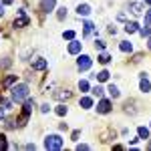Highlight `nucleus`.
Listing matches in <instances>:
<instances>
[{"mask_svg":"<svg viewBox=\"0 0 151 151\" xmlns=\"http://www.w3.org/2000/svg\"><path fill=\"white\" fill-rule=\"evenodd\" d=\"M45 147H47V149H60V147H63L60 135H48L47 139H45Z\"/></svg>","mask_w":151,"mask_h":151,"instance_id":"nucleus-2","label":"nucleus"},{"mask_svg":"<svg viewBox=\"0 0 151 151\" xmlns=\"http://www.w3.org/2000/svg\"><path fill=\"white\" fill-rule=\"evenodd\" d=\"M97 79H99V81H107V79H109V70H101V73L97 75Z\"/></svg>","mask_w":151,"mask_h":151,"instance_id":"nucleus-21","label":"nucleus"},{"mask_svg":"<svg viewBox=\"0 0 151 151\" xmlns=\"http://www.w3.org/2000/svg\"><path fill=\"white\" fill-rule=\"evenodd\" d=\"M65 16H67V8H60V10H58V18H60V20H63V18H65Z\"/></svg>","mask_w":151,"mask_h":151,"instance_id":"nucleus-28","label":"nucleus"},{"mask_svg":"<svg viewBox=\"0 0 151 151\" xmlns=\"http://www.w3.org/2000/svg\"><path fill=\"white\" fill-rule=\"evenodd\" d=\"M149 149H151V141H149Z\"/></svg>","mask_w":151,"mask_h":151,"instance_id":"nucleus-38","label":"nucleus"},{"mask_svg":"<svg viewBox=\"0 0 151 151\" xmlns=\"http://www.w3.org/2000/svg\"><path fill=\"white\" fill-rule=\"evenodd\" d=\"M65 38H67V40H73V38H75V32H73V30H65Z\"/></svg>","mask_w":151,"mask_h":151,"instance_id":"nucleus-24","label":"nucleus"},{"mask_svg":"<svg viewBox=\"0 0 151 151\" xmlns=\"http://www.w3.org/2000/svg\"><path fill=\"white\" fill-rule=\"evenodd\" d=\"M107 91H109V95H111L113 99H117V97H119V89H117L115 85H109V89H107Z\"/></svg>","mask_w":151,"mask_h":151,"instance_id":"nucleus-15","label":"nucleus"},{"mask_svg":"<svg viewBox=\"0 0 151 151\" xmlns=\"http://www.w3.org/2000/svg\"><path fill=\"white\" fill-rule=\"evenodd\" d=\"M32 69H36V70L47 69V60H45V58H38V60H35V63H32Z\"/></svg>","mask_w":151,"mask_h":151,"instance_id":"nucleus-8","label":"nucleus"},{"mask_svg":"<svg viewBox=\"0 0 151 151\" xmlns=\"http://www.w3.org/2000/svg\"><path fill=\"white\" fill-rule=\"evenodd\" d=\"M26 24H28V16H24V10H18V18L14 20V26L16 28H22Z\"/></svg>","mask_w":151,"mask_h":151,"instance_id":"nucleus-4","label":"nucleus"},{"mask_svg":"<svg viewBox=\"0 0 151 151\" xmlns=\"http://www.w3.org/2000/svg\"><path fill=\"white\" fill-rule=\"evenodd\" d=\"M97 48H101V50L105 48V42H103V40H97Z\"/></svg>","mask_w":151,"mask_h":151,"instance_id":"nucleus-32","label":"nucleus"},{"mask_svg":"<svg viewBox=\"0 0 151 151\" xmlns=\"http://www.w3.org/2000/svg\"><path fill=\"white\" fill-rule=\"evenodd\" d=\"M131 12L133 14H141L143 12V4L141 2H131Z\"/></svg>","mask_w":151,"mask_h":151,"instance_id":"nucleus-9","label":"nucleus"},{"mask_svg":"<svg viewBox=\"0 0 151 151\" xmlns=\"http://www.w3.org/2000/svg\"><path fill=\"white\" fill-rule=\"evenodd\" d=\"M77 149L81 151V149H89V145H85V143H81V145H77Z\"/></svg>","mask_w":151,"mask_h":151,"instance_id":"nucleus-33","label":"nucleus"},{"mask_svg":"<svg viewBox=\"0 0 151 151\" xmlns=\"http://www.w3.org/2000/svg\"><path fill=\"white\" fill-rule=\"evenodd\" d=\"M145 24H151V10H147V14H145Z\"/></svg>","mask_w":151,"mask_h":151,"instance_id":"nucleus-31","label":"nucleus"},{"mask_svg":"<svg viewBox=\"0 0 151 151\" xmlns=\"http://www.w3.org/2000/svg\"><path fill=\"white\" fill-rule=\"evenodd\" d=\"M14 81H16V75H10V77H6V79H4V87H10Z\"/></svg>","mask_w":151,"mask_h":151,"instance_id":"nucleus-20","label":"nucleus"},{"mask_svg":"<svg viewBox=\"0 0 151 151\" xmlns=\"http://www.w3.org/2000/svg\"><path fill=\"white\" fill-rule=\"evenodd\" d=\"M57 115H67V107H65V105H60V107H57Z\"/></svg>","mask_w":151,"mask_h":151,"instance_id":"nucleus-23","label":"nucleus"},{"mask_svg":"<svg viewBox=\"0 0 151 151\" xmlns=\"http://www.w3.org/2000/svg\"><path fill=\"white\" fill-rule=\"evenodd\" d=\"M40 111H42V113H48V111H50V107H48V103L40 105Z\"/></svg>","mask_w":151,"mask_h":151,"instance_id":"nucleus-29","label":"nucleus"},{"mask_svg":"<svg viewBox=\"0 0 151 151\" xmlns=\"http://www.w3.org/2000/svg\"><path fill=\"white\" fill-rule=\"evenodd\" d=\"M32 107H35V101H26V103H24V115H30Z\"/></svg>","mask_w":151,"mask_h":151,"instance_id":"nucleus-16","label":"nucleus"},{"mask_svg":"<svg viewBox=\"0 0 151 151\" xmlns=\"http://www.w3.org/2000/svg\"><path fill=\"white\" fill-rule=\"evenodd\" d=\"M69 52H70V55H79V52H81V42L73 40V42L69 45Z\"/></svg>","mask_w":151,"mask_h":151,"instance_id":"nucleus-7","label":"nucleus"},{"mask_svg":"<svg viewBox=\"0 0 151 151\" xmlns=\"http://www.w3.org/2000/svg\"><path fill=\"white\" fill-rule=\"evenodd\" d=\"M139 87H141V91H143V93H149V91H151V83L147 81V79H141Z\"/></svg>","mask_w":151,"mask_h":151,"instance_id":"nucleus-12","label":"nucleus"},{"mask_svg":"<svg viewBox=\"0 0 151 151\" xmlns=\"http://www.w3.org/2000/svg\"><path fill=\"white\" fill-rule=\"evenodd\" d=\"M55 2H57V0H42V2H40V8L45 12H52L55 10Z\"/></svg>","mask_w":151,"mask_h":151,"instance_id":"nucleus-6","label":"nucleus"},{"mask_svg":"<svg viewBox=\"0 0 151 151\" xmlns=\"http://www.w3.org/2000/svg\"><path fill=\"white\" fill-rule=\"evenodd\" d=\"M77 12L83 14V16H87V14L91 12V6H89V4H79V6H77Z\"/></svg>","mask_w":151,"mask_h":151,"instance_id":"nucleus-10","label":"nucleus"},{"mask_svg":"<svg viewBox=\"0 0 151 151\" xmlns=\"http://www.w3.org/2000/svg\"><path fill=\"white\" fill-rule=\"evenodd\" d=\"M141 36H151V28H143L141 30Z\"/></svg>","mask_w":151,"mask_h":151,"instance_id":"nucleus-30","label":"nucleus"},{"mask_svg":"<svg viewBox=\"0 0 151 151\" xmlns=\"http://www.w3.org/2000/svg\"><path fill=\"white\" fill-rule=\"evenodd\" d=\"M93 95H95V97H103V89H101V87H95Z\"/></svg>","mask_w":151,"mask_h":151,"instance_id":"nucleus-25","label":"nucleus"},{"mask_svg":"<svg viewBox=\"0 0 151 151\" xmlns=\"http://www.w3.org/2000/svg\"><path fill=\"white\" fill-rule=\"evenodd\" d=\"M57 97H58V99H69V97H70V93H69V91H65V93H58Z\"/></svg>","mask_w":151,"mask_h":151,"instance_id":"nucleus-27","label":"nucleus"},{"mask_svg":"<svg viewBox=\"0 0 151 151\" xmlns=\"http://www.w3.org/2000/svg\"><path fill=\"white\" fill-rule=\"evenodd\" d=\"M121 50H123V52H131V50H133V45H131V42H121Z\"/></svg>","mask_w":151,"mask_h":151,"instance_id":"nucleus-17","label":"nucleus"},{"mask_svg":"<svg viewBox=\"0 0 151 151\" xmlns=\"http://www.w3.org/2000/svg\"><path fill=\"white\" fill-rule=\"evenodd\" d=\"M8 147V143H6V137H2L0 135V149H6Z\"/></svg>","mask_w":151,"mask_h":151,"instance_id":"nucleus-26","label":"nucleus"},{"mask_svg":"<svg viewBox=\"0 0 151 151\" xmlns=\"http://www.w3.org/2000/svg\"><path fill=\"white\" fill-rule=\"evenodd\" d=\"M97 111H99V113H109V111H111V101H107V99H103V101H101V103L97 105Z\"/></svg>","mask_w":151,"mask_h":151,"instance_id":"nucleus-5","label":"nucleus"},{"mask_svg":"<svg viewBox=\"0 0 151 151\" xmlns=\"http://www.w3.org/2000/svg\"><path fill=\"white\" fill-rule=\"evenodd\" d=\"M149 48H151V40H149Z\"/></svg>","mask_w":151,"mask_h":151,"instance_id":"nucleus-39","label":"nucleus"},{"mask_svg":"<svg viewBox=\"0 0 151 151\" xmlns=\"http://www.w3.org/2000/svg\"><path fill=\"white\" fill-rule=\"evenodd\" d=\"M143 2H147V4H151V0H143Z\"/></svg>","mask_w":151,"mask_h":151,"instance_id":"nucleus-37","label":"nucleus"},{"mask_svg":"<svg viewBox=\"0 0 151 151\" xmlns=\"http://www.w3.org/2000/svg\"><path fill=\"white\" fill-rule=\"evenodd\" d=\"M12 2H14V0H4V4H12Z\"/></svg>","mask_w":151,"mask_h":151,"instance_id":"nucleus-35","label":"nucleus"},{"mask_svg":"<svg viewBox=\"0 0 151 151\" xmlns=\"http://www.w3.org/2000/svg\"><path fill=\"white\" fill-rule=\"evenodd\" d=\"M0 14H4V6H0Z\"/></svg>","mask_w":151,"mask_h":151,"instance_id":"nucleus-36","label":"nucleus"},{"mask_svg":"<svg viewBox=\"0 0 151 151\" xmlns=\"http://www.w3.org/2000/svg\"><path fill=\"white\" fill-rule=\"evenodd\" d=\"M81 107L83 109H91V107H93V99H91V97H83L81 99Z\"/></svg>","mask_w":151,"mask_h":151,"instance_id":"nucleus-11","label":"nucleus"},{"mask_svg":"<svg viewBox=\"0 0 151 151\" xmlns=\"http://www.w3.org/2000/svg\"><path fill=\"white\" fill-rule=\"evenodd\" d=\"M28 97V85H16L14 89H12V99L16 101V103H20Z\"/></svg>","mask_w":151,"mask_h":151,"instance_id":"nucleus-1","label":"nucleus"},{"mask_svg":"<svg viewBox=\"0 0 151 151\" xmlns=\"http://www.w3.org/2000/svg\"><path fill=\"white\" fill-rule=\"evenodd\" d=\"M109 60H111V57H109L107 52H101V55H99V63H103V65H107Z\"/></svg>","mask_w":151,"mask_h":151,"instance_id":"nucleus-18","label":"nucleus"},{"mask_svg":"<svg viewBox=\"0 0 151 151\" xmlns=\"http://www.w3.org/2000/svg\"><path fill=\"white\" fill-rule=\"evenodd\" d=\"M2 119H4V111L0 109V121H2Z\"/></svg>","mask_w":151,"mask_h":151,"instance_id":"nucleus-34","label":"nucleus"},{"mask_svg":"<svg viewBox=\"0 0 151 151\" xmlns=\"http://www.w3.org/2000/svg\"><path fill=\"white\" fill-rule=\"evenodd\" d=\"M93 28H95V24L87 20V22H85V35H91V32H93Z\"/></svg>","mask_w":151,"mask_h":151,"instance_id":"nucleus-19","label":"nucleus"},{"mask_svg":"<svg viewBox=\"0 0 151 151\" xmlns=\"http://www.w3.org/2000/svg\"><path fill=\"white\" fill-rule=\"evenodd\" d=\"M137 133H139V139H147V137H149V129L147 127H139Z\"/></svg>","mask_w":151,"mask_h":151,"instance_id":"nucleus-13","label":"nucleus"},{"mask_svg":"<svg viewBox=\"0 0 151 151\" xmlns=\"http://www.w3.org/2000/svg\"><path fill=\"white\" fill-rule=\"evenodd\" d=\"M137 26H139L137 22H127L125 24V30H127V32H137Z\"/></svg>","mask_w":151,"mask_h":151,"instance_id":"nucleus-14","label":"nucleus"},{"mask_svg":"<svg viewBox=\"0 0 151 151\" xmlns=\"http://www.w3.org/2000/svg\"><path fill=\"white\" fill-rule=\"evenodd\" d=\"M77 67H79L81 70L91 69V58L87 57V55H81V57H79V60H77Z\"/></svg>","mask_w":151,"mask_h":151,"instance_id":"nucleus-3","label":"nucleus"},{"mask_svg":"<svg viewBox=\"0 0 151 151\" xmlns=\"http://www.w3.org/2000/svg\"><path fill=\"white\" fill-rule=\"evenodd\" d=\"M79 89H81L83 93H87V91H89V83H87V81H81V83H79Z\"/></svg>","mask_w":151,"mask_h":151,"instance_id":"nucleus-22","label":"nucleus"}]
</instances>
